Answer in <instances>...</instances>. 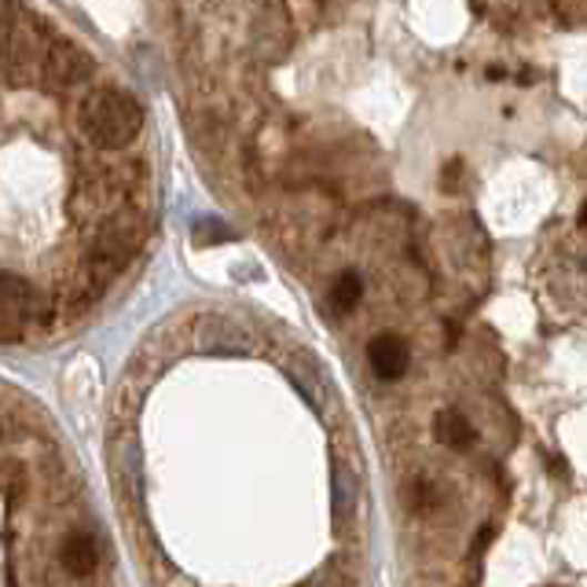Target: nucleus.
I'll return each instance as SVG.
<instances>
[{
  "label": "nucleus",
  "mask_w": 587,
  "mask_h": 587,
  "mask_svg": "<svg viewBox=\"0 0 587 587\" xmlns=\"http://www.w3.org/2000/svg\"><path fill=\"white\" fill-rule=\"evenodd\" d=\"M81 133L100 151L129 148L143 129V107L125 89H92L81 103Z\"/></svg>",
  "instance_id": "1"
},
{
  "label": "nucleus",
  "mask_w": 587,
  "mask_h": 587,
  "mask_svg": "<svg viewBox=\"0 0 587 587\" xmlns=\"http://www.w3.org/2000/svg\"><path fill=\"white\" fill-rule=\"evenodd\" d=\"M59 320V305L22 275L0 272V338H19L33 323Z\"/></svg>",
  "instance_id": "2"
},
{
  "label": "nucleus",
  "mask_w": 587,
  "mask_h": 587,
  "mask_svg": "<svg viewBox=\"0 0 587 587\" xmlns=\"http://www.w3.org/2000/svg\"><path fill=\"white\" fill-rule=\"evenodd\" d=\"M100 558H103V547H100V536L92 529H70L63 536V544H59V566H63L67 577H92L95 569H100Z\"/></svg>",
  "instance_id": "3"
},
{
  "label": "nucleus",
  "mask_w": 587,
  "mask_h": 587,
  "mask_svg": "<svg viewBox=\"0 0 587 587\" xmlns=\"http://www.w3.org/2000/svg\"><path fill=\"white\" fill-rule=\"evenodd\" d=\"M367 367L371 375H375L378 382H397L407 375V367H412V350L397 338V334L382 331L375 334V338L367 342Z\"/></svg>",
  "instance_id": "4"
},
{
  "label": "nucleus",
  "mask_w": 587,
  "mask_h": 587,
  "mask_svg": "<svg viewBox=\"0 0 587 587\" xmlns=\"http://www.w3.org/2000/svg\"><path fill=\"white\" fill-rule=\"evenodd\" d=\"M434 441H441V445L452 452H466V448H474L477 429L463 412H452L448 407V412H437L434 418Z\"/></svg>",
  "instance_id": "5"
},
{
  "label": "nucleus",
  "mask_w": 587,
  "mask_h": 587,
  "mask_svg": "<svg viewBox=\"0 0 587 587\" xmlns=\"http://www.w3.org/2000/svg\"><path fill=\"white\" fill-rule=\"evenodd\" d=\"M361 297H364V280H361V272L356 269H345L334 275V283H331V305L338 308V313H353L356 305H361Z\"/></svg>",
  "instance_id": "6"
}]
</instances>
